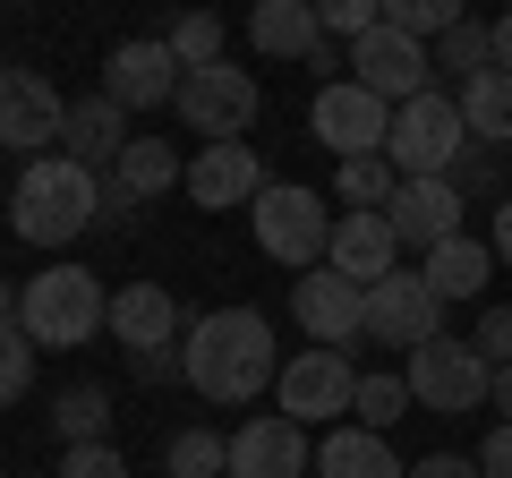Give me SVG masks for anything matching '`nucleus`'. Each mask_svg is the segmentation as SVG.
<instances>
[{
	"label": "nucleus",
	"instance_id": "1",
	"mask_svg": "<svg viewBox=\"0 0 512 478\" xmlns=\"http://www.w3.org/2000/svg\"><path fill=\"white\" fill-rule=\"evenodd\" d=\"M180 376H188V393H205V402H222V410L274 393L282 350H274L265 308H214V316H197L188 342H180Z\"/></svg>",
	"mask_w": 512,
	"mask_h": 478
},
{
	"label": "nucleus",
	"instance_id": "2",
	"mask_svg": "<svg viewBox=\"0 0 512 478\" xmlns=\"http://www.w3.org/2000/svg\"><path fill=\"white\" fill-rule=\"evenodd\" d=\"M103 214V171H86L77 154H35L9 188V231L35 248H69L86 239V222Z\"/></svg>",
	"mask_w": 512,
	"mask_h": 478
},
{
	"label": "nucleus",
	"instance_id": "3",
	"mask_svg": "<svg viewBox=\"0 0 512 478\" xmlns=\"http://www.w3.org/2000/svg\"><path fill=\"white\" fill-rule=\"evenodd\" d=\"M18 325L35 333V350H86L94 333H111V291L86 265H43L18 291Z\"/></svg>",
	"mask_w": 512,
	"mask_h": 478
},
{
	"label": "nucleus",
	"instance_id": "4",
	"mask_svg": "<svg viewBox=\"0 0 512 478\" xmlns=\"http://www.w3.org/2000/svg\"><path fill=\"white\" fill-rule=\"evenodd\" d=\"M470 154V120H461V94H410L393 103V137H384V163L402 180H453V163Z\"/></svg>",
	"mask_w": 512,
	"mask_h": 478
},
{
	"label": "nucleus",
	"instance_id": "5",
	"mask_svg": "<svg viewBox=\"0 0 512 478\" xmlns=\"http://www.w3.org/2000/svg\"><path fill=\"white\" fill-rule=\"evenodd\" d=\"M248 222H256V248L274 265H291V274H308V265H325V248H333V205L316 197V188H299V180H265L256 188V205H248Z\"/></svg>",
	"mask_w": 512,
	"mask_h": 478
},
{
	"label": "nucleus",
	"instance_id": "6",
	"mask_svg": "<svg viewBox=\"0 0 512 478\" xmlns=\"http://www.w3.org/2000/svg\"><path fill=\"white\" fill-rule=\"evenodd\" d=\"M111 342L128 350V368L146 376V385H171V376H180V299L163 291V282H120V291H111Z\"/></svg>",
	"mask_w": 512,
	"mask_h": 478
},
{
	"label": "nucleus",
	"instance_id": "7",
	"mask_svg": "<svg viewBox=\"0 0 512 478\" xmlns=\"http://www.w3.org/2000/svg\"><path fill=\"white\" fill-rule=\"evenodd\" d=\"M402 385H410V402H419V410H436V419H461V410H487V393H495V368L478 359L470 342L436 333V342H419V350H410Z\"/></svg>",
	"mask_w": 512,
	"mask_h": 478
},
{
	"label": "nucleus",
	"instance_id": "8",
	"mask_svg": "<svg viewBox=\"0 0 512 478\" xmlns=\"http://www.w3.org/2000/svg\"><path fill=\"white\" fill-rule=\"evenodd\" d=\"M274 402L291 410L299 427H342L350 402H359V368H350V350H325V342L291 350L282 376H274Z\"/></svg>",
	"mask_w": 512,
	"mask_h": 478
},
{
	"label": "nucleus",
	"instance_id": "9",
	"mask_svg": "<svg viewBox=\"0 0 512 478\" xmlns=\"http://www.w3.org/2000/svg\"><path fill=\"white\" fill-rule=\"evenodd\" d=\"M171 111H180L205 146H222V137H248V120L265 111V86H256L248 69H231V60H214V69H188L180 77V103H171Z\"/></svg>",
	"mask_w": 512,
	"mask_h": 478
},
{
	"label": "nucleus",
	"instance_id": "10",
	"mask_svg": "<svg viewBox=\"0 0 512 478\" xmlns=\"http://www.w3.org/2000/svg\"><path fill=\"white\" fill-rule=\"evenodd\" d=\"M308 129H316V146H333L342 163H359V154H384V137H393V103L367 94L359 77H333V86L308 103Z\"/></svg>",
	"mask_w": 512,
	"mask_h": 478
},
{
	"label": "nucleus",
	"instance_id": "11",
	"mask_svg": "<svg viewBox=\"0 0 512 478\" xmlns=\"http://www.w3.org/2000/svg\"><path fill=\"white\" fill-rule=\"evenodd\" d=\"M60 137H69V103H60V86L43 69H0V146L9 154H52Z\"/></svg>",
	"mask_w": 512,
	"mask_h": 478
},
{
	"label": "nucleus",
	"instance_id": "12",
	"mask_svg": "<svg viewBox=\"0 0 512 478\" xmlns=\"http://www.w3.org/2000/svg\"><path fill=\"white\" fill-rule=\"evenodd\" d=\"M359 333L367 342H393V350H419L444 333V299L427 291V274H384V282H367Z\"/></svg>",
	"mask_w": 512,
	"mask_h": 478
},
{
	"label": "nucleus",
	"instance_id": "13",
	"mask_svg": "<svg viewBox=\"0 0 512 478\" xmlns=\"http://www.w3.org/2000/svg\"><path fill=\"white\" fill-rule=\"evenodd\" d=\"M350 77L367 94H384V103H410V94H427V43L402 35V26H367L350 43Z\"/></svg>",
	"mask_w": 512,
	"mask_h": 478
},
{
	"label": "nucleus",
	"instance_id": "14",
	"mask_svg": "<svg viewBox=\"0 0 512 478\" xmlns=\"http://www.w3.org/2000/svg\"><path fill=\"white\" fill-rule=\"evenodd\" d=\"M103 94H111L120 111H163V103H180V60H171V43H163V35L120 43V52L103 60Z\"/></svg>",
	"mask_w": 512,
	"mask_h": 478
},
{
	"label": "nucleus",
	"instance_id": "15",
	"mask_svg": "<svg viewBox=\"0 0 512 478\" xmlns=\"http://www.w3.org/2000/svg\"><path fill=\"white\" fill-rule=\"evenodd\" d=\"M359 308H367V291L350 274H333V265H308V274L291 282V316L308 325V342H325V350L359 342Z\"/></svg>",
	"mask_w": 512,
	"mask_h": 478
},
{
	"label": "nucleus",
	"instance_id": "16",
	"mask_svg": "<svg viewBox=\"0 0 512 478\" xmlns=\"http://www.w3.org/2000/svg\"><path fill=\"white\" fill-rule=\"evenodd\" d=\"M308 427L291 419V410H265V419L231 427V478H299L308 470Z\"/></svg>",
	"mask_w": 512,
	"mask_h": 478
},
{
	"label": "nucleus",
	"instance_id": "17",
	"mask_svg": "<svg viewBox=\"0 0 512 478\" xmlns=\"http://www.w3.org/2000/svg\"><path fill=\"white\" fill-rule=\"evenodd\" d=\"M188 205H205V214H231V205H256V188H265V163H256L248 137H222V146H205L197 163H188Z\"/></svg>",
	"mask_w": 512,
	"mask_h": 478
},
{
	"label": "nucleus",
	"instance_id": "18",
	"mask_svg": "<svg viewBox=\"0 0 512 478\" xmlns=\"http://www.w3.org/2000/svg\"><path fill=\"white\" fill-rule=\"evenodd\" d=\"M461 180H402L393 188V205H384V222H393V239L402 248H444V239H461Z\"/></svg>",
	"mask_w": 512,
	"mask_h": 478
},
{
	"label": "nucleus",
	"instance_id": "19",
	"mask_svg": "<svg viewBox=\"0 0 512 478\" xmlns=\"http://www.w3.org/2000/svg\"><path fill=\"white\" fill-rule=\"evenodd\" d=\"M393 257H402V239H393V222H384V214H342V222H333L325 265H333V274H350L359 291L393 274Z\"/></svg>",
	"mask_w": 512,
	"mask_h": 478
},
{
	"label": "nucleus",
	"instance_id": "20",
	"mask_svg": "<svg viewBox=\"0 0 512 478\" xmlns=\"http://www.w3.org/2000/svg\"><path fill=\"white\" fill-rule=\"evenodd\" d=\"M248 43L265 60H316V52H325L316 0H256V9H248Z\"/></svg>",
	"mask_w": 512,
	"mask_h": 478
},
{
	"label": "nucleus",
	"instance_id": "21",
	"mask_svg": "<svg viewBox=\"0 0 512 478\" xmlns=\"http://www.w3.org/2000/svg\"><path fill=\"white\" fill-rule=\"evenodd\" d=\"M120 146H128V111L111 103L103 86L77 94V103H69V137H60V154H77L86 171H111V163H120Z\"/></svg>",
	"mask_w": 512,
	"mask_h": 478
},
{
	"label": "nucleus",
	"instance_id": "22",
	"mask_svg": "<svg viewBox=\"0 0 512 478\" xmlns=\"http://www.w3.org/2000/svg\"><path fill=\"white\" fill-rule=\"evenodd\" d=\"M419 274H427V291H436L444 308H453V299H478V291H487V274H495V248L461 231V239H444V248H427V265H419Z\"/></svg>",
	"mask_w": 512,
	"mask_h": 478
},
{
	"label": "nucleus",
	"instance_id": "23",
	"mask_svg": "<svg viewBox=\"0 0 512 478\" xmlns=\"http://www.w3.org/2000/svg\"><path fill=\"white\" fill-rule=\"evenodd\" d=\"M316 470H325V478H410L376 427H333V436L316 444Z\"/></svg>",
	"mask_w": 512,
	"mask_h": 478
},
{
	"label": "nucleus",
	"instance_id": "24",
	"mask_svg": "<svg viewBox=\"0 0 512 478\" xmlns=\"http://www.w3.org/2000/svg\"><path fill=\"white\" fill-rule=\"evenodd\" d=\"M461 120H470V146H504L512 154V69H478L461 86Z\"/></svg>",
	"mask_w": 512,
	"mask_h": 478
},
{
	"label": "nucleus",
	"instance_id": "25",
	"mask_svg": "<svg viewBox=\"0 0 512 478\" xmlns=\"http://www.w3.org/2000/svg\"><path fill=\"white\" fill-rule=\"evenodd\" d=\"M111 180H120L137 205H154L163 188H180V180H188V163L163 146V137H128V146H120V163H111Z\"/></svg>",
	"mask_w": 512,
	"mask_h": 478
},
{
	"label": "nucleus",
	"instance_id": "26",
	"mask_svg": "<svg viewBox=\"0 0 512 478\" xmlns=\"http://www.w3.org/2000/svg\"><path fill=\"white\" fill-rule=\"evenodd\" d=\"M393 188H402V171L384 163V154H359V163L333 171V205H350V214H384Z\"/></svg>",
	"mask_w": 512,
	"mask_h": 478
},
{
	"label": "nucleus",
	"instance_id": "27",
	"mask_svg": "<svg viewBox=\"0 0 512 478\" xmlns=\"http://www.w3.org/2000/svg\"><path fill=\"white\" fill-rule=\"evenodd\" d=\"M103 427H111V393L103 385H69L52 402V436L60 444H103Z\"/></svg>",
	"mask_w": 512,
	"mask_h": 478
},
{
	"label": "nucleus",
	"instance_id": "28",
	"mask_svg": "<svg viewBox=\"0 0 512 478\" xmlns=\"http://www.w3.org/2000/svg\"><path fill=\"white\" fill-rule=\"evenodd\" d=\"M171 478H231V436H214V427H180L163 453Z\"/></svg>",
	"mask_w": 512,
	"mask_h": 478
},
{
	"label": "nucleus",
	"instance_id": "29",
	"mask_svg": "<svg viewBox=\"0 0 512 478\" xmlns=\"http://www.w3.org/2000/svg\"><path fill=\"white\" fill-rule=\"evenodd\" d=\"M436 69H453L461 86H470L478 69H495V26H478V18H461L453 35H436Z\"/></svg>",
	"mask_w": 512,
	"mask_h": 478
},
{
	"label": "nucleus",
	"instance_id": "30",
	"mask_svg": "<svg viewBox=\"0 0 512 478\" xmlns=\"http://www.w3.org/2000/svg\"><path fill=\"white\" fill-rule=\"evenodd\" d=\"M26 385H35V333L18 316H0V410H18Z\"/></svg>",
	"mask_w": 512,
	"mask_h": 478
},
{
	"label": "nucleus",
	"instance_id": "31",
	"mask_svg": "<svg viewBox=\"0 0 512 478\" xmlns=\"http://www.w3.org/2000/svg\"><path fill=\"white\" fill-rule=\"evenodd\" d=\"M350 410H359V427L393 436V427H402L419 402H410V385H402V376H359V402H350Z\"/></svg>",
	"mask_w": 512,
	"mask_h": 478
},
{
	"label": "nucleus",
	"instance_id": "32",
	"mask_svg": "<svg viewBox=\"0 0 512 478\" xmlns=\"http://www.w3.org/2000/svg\"><path fill=\"white\" fill-rule=\"evenodd\" d=\"M461 18H470V9H461V0H384V26H402V35H419V43L453 35Z\"/></svg>",
	"mask_w": 512,
	"mask_h": 478
},
{
	"label": "nucleus",
	"instance_id": "33",
	"mask_svg": "<svg viewBox=\"0 0 512 478\" xmlns=\"http://www.w3.org/2000/svg\"><path fill=\"white\" fill-rule=\"evenodd\" d=\"M171 60H180V77L188 69H214V60H222V18H205V9H188V18L180 26H171Z\"/></svg>",
	"mask_w": 512,
	"mask_h": 478
},
{
	"label": "nucleus",
	"instance_id": "34",
	"mask_svg": "<svg viewBox=\"0 0 512 478\" xmlns=\"http://www.w3.org/2000/svg\"><path fill=\"white\" fill-rule=\"evenodd\" d=\"M316 26L342 43H359L367 26H384V0H316Z\"/></svg>",
	"mask_w": 512,
	"mask_h": 478
},
{
	"label": "nucleus",
	"instance_id": "35",
	"mask_svg": "<svg viewBox=\"0 0 512 478\" xmlns=\"http://www.w3.org/2000/svg\"><path fill=\"white\" fill-rule=\"evenodd\" d=\"M52 478H128V461L111 444H60V470Z\"/></svg>",
	"mask_w": 512,
	"mask_h": 478
},
{
	"label": "nucleus",
	"instance_id": "36",
	"mask_svg": "<svg viewBox=\"0 0 512 478\" xmlns=\"http://www.w3.org/2000/svg\"><path fill=\"white\" fill-rule=\"evenodd\" d=\"M470 350H478V359H487V368H512V308H487V316H478Z\"/></svg>",
	"mask_w": 512,
	"mask_h": 478
},
{
	"label": "nucleus",
	"instance_id": "37",
	"mask_svg": "<svg viewBox=\"0 0 512 478\" xmlns=\"http://www.w3.org/2000/svg\"><path fill=\"white\" fill-rule=\"evenodd\" d=\"M478 470H487V478H512V427H504V419H495L487 444H478Z\"/></svg>",
	"mask_w": 512,
	"mask_h": 478
},
{
	"label": "nucleus",
	"instance_id": "38",
	"mask_svg": "<svg viewBox=\"0 0 512 478\" xmlns=\"http://www.w3.org/2000/svg\"><path fill=\"white\" fill-rule=\"evenodd\" d=\"M410 478H487L470 453H427V461H410Z\"/></svg>",
	"mask_w": 512,
	"mask_h": 478
},
{
	"label": "nucleus",
	"instance_id": "39",
	"mask_svg": "<svg viewBox=\"0 0 512 478\" xmlns=\"http://www.w3.org/2000/svg\"><path fill=\"white\" fill-rule=\"evenodd\" d=\"M94 222H103V231H128V222H137V197H128L120 180H103V214Z\"/></svg>",
	"mask_w": 512,
	"mask_h": 478
},
{
	"label": "nucleus",
	"instance_id": "40",
	"mask_svg": "<svg viewBox=\"0 0 512 478\" xmlns=\"http://www.w3.org/2000/svg\"><path fill=\"white\" fill-rule=\"evenodd\" d=\"M487 248H495V265H512V197L495 205V239H487Z\"/></svg>",
	"mask_w": 512,
	"mask_h": 478
},
{
	"label": "nucleus",
	"instance_id": "41",
	"mask_svg": "<svg viewBox=\"0 0 512 478\" xmlns=\"http://www.w3.org/2000/svg\"><path fill=\"white\" fill-rule=\"evenodd\" d=\"M487 410H495V419L512 427V368H495V393H487Z\"/></svg>",
	"mask_w": 512,
	"mask_h": 478
},
{
	"label": "nucleus",
	"instance_id": "42",
	"mask_svg": "<svg viewBox=\"0 0 512 478\" xmlns=\"http://www.w3.org/2000/svg\"><path fill=\"white\" fill-rule=\"evenodd\" d=\"M495 69H512V9L495 18Z\"/></svg>",
	"mask_w": 512,
	"mask_h": 478
},
{
	"label": "nucleus",
	"instance_id": "43",
	"mask_svg": "<svg viewBox=\"0 0 512 478\" xmlns=\"http://www.w3.org/2000/svg\"><path fill=\"white\" fill-rule=\"evenodd\" d=\"M0 316H18V282L9 274H0Z\"/></svg>",
	"mask_w": 512,
	"mask_h": 478
},
{
	"label": "nucleus",
	"instance_id": "44",
	"mask_svg": "<svg viewBox=\"0 0 512 478\" xmlns=\"http://www.w3.org/2000/svg\"><path fill=\"white\" fill-rule=\"evenodd\" d=\"M18 478H35V470H18Z\"/></svg>",
	"mask_w": 512,
	"mask_h": 478
}]
</instances>
